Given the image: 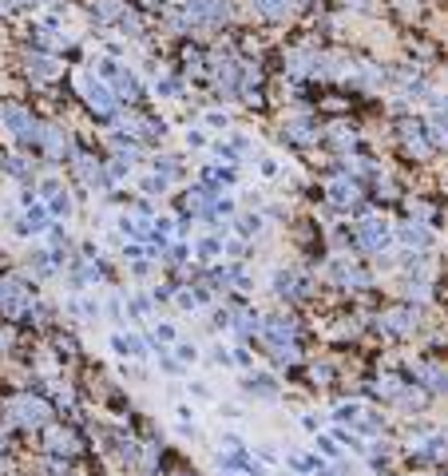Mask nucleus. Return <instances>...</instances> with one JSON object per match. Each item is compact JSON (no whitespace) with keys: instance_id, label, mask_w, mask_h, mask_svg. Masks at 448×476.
Segmentation results:
<instances>
[{"instance_id":"obj_1","label":"nucleus","mask_w":448,"mask_h":476,"mask_svg":"<svg viewBox=\"0 0 448 476\" xmlns=\"http://www.w3.org/2000/svg\"><path fill=\"white\" fill-rule=\"evenodd\" d=\"M0 120H4V127H8V131L20 139V143H32V139H40V127H36V120H32V111L8 103V108H0Z\"/></svg>"},{"instance_id":"obj_2","label":"nucleus","mask_w":448,"mask_h":476,"mask_svg":"<svg viewBox=\"0 0 448 476\" xmlns=\"http://www.w3.org/2000/svg\"><path fill=\"white\" fill-rule=\"evenodd\" d=\"M8 417H13L16 425H44L48 421V405L40 401V397H16L13 405H8Z\"/></svg>"},{"instance_id":"obj_3","label":"nucleus","mask_w":448,"mask_h":476,"mask_svg":"<svg viewBox=\"0 0 448 476\" xmlns=\"http://www.w3.org/2000/svg\"><path fill=\"white\" fill-rule=\"evenodd\" d=\"M80 96L87 99V108L96 111V115H111L115 111V96L103 84H96L92 75H80Z\"/></svg>"},{"instance_id":"obj_4","label":"nucleus","mask_w":448,"mask_h":476,"mask_svg":"<svg viewBox=\"0 0 448 476\" xmlns=\"http://www.w3.org/2000/svg\"><path fill=\"white\" fill-rule=\"evenodd\" d=\"M357 234H361V246L373 250V254L389 250V243H393V231H389V222H381V219H365L361 226H357Z\"/></svg>"},{"instance_id":"obj_5","label":"nucleus","mask_w":448,"mask_h":476,"mask_svg":"<svg viewBox=\"0 0 448 476\" xmlns=\"http://www.w3.org/2000/svg\"><path fill=\"white\" fill-rule=\"evenodd\" d=\"M0 314H8V317H24L28 314V294L20 282H0Z\"/></svg>"},{"instance_id":"obj_6","label":"nucleus","mask_w":448,"mask_h":476,"mask_svg":"<svg viewBox=\"0 0 448 476\" xmlns=\"http://www.w3.org/2000/svg\"><path fill=\"white\" fill-rule=\"evenodd\" d=\"M226 4L222 0H191V24H222Z\"/></svg>"},{"instance_id":"obj_7","label":"nucleus","mask_w":448,"mask_h":476,"mask_svg":"<svg viewBox=\"0 0 448 476\" xmlns=\"http://www.w3.org/2000/svg\"><path fill=\"white\" fill-rule=\"evenodd\" d=\"M357 199L361 195H357V187H353L349 179H333V183H329V203H333L338 210H349Z\"/></svg>"},{"instance_id":"obj_8","label":"nucleus","mask_w":448,"mask_h":476,"mask_svg":"<svg viewBox=\"0 0 448 476\" xmlns=\"http://www.w3.org/2000/svg\"><path fill=\"white\" fill-rule=\"evenodd\" d=\"M412 326H417V310H393L381 317V330L389 333H412Z\"/></svg>"},{"instance_id":"obj_9","label":"nucleus","mask_w":448,"mask_h":476,"mask_svg":"<svg viewBox=\"0 0 448 476\" xmlns=\"http://www.w3.org/2000/svg\"><path fill=\"white\" fill-rule=\"evenodd\" d=\"M270 345H290L294 342V322H282V317H270L266 326H262Z\"/></svg>"},{"instance_id":"obj_10","label":"nucleus","mask_w":448,"mask_h":476,"mask_svg":"<svg viewBox=\"0 0 448 476\" xmlns=\"http://www.w3.org/2000/svg\"><path fill=\"white\" fill-rule=\"evenodd\" d=\"M400 243L424 250V246L433 243V234H428V226H421V222H405V226H400Z\"/></svg>"},{"instance_id":"obj_11","label":"nucleus","mask_w":448,"mask_h":476,"mask_svg":"<svg viewBox=\"0 0 448 476\" xmlns=\"http://www.w3.org/2000/svg\"><path fill=\"white\" fill-rule=\"evenodd\" d=\"M294 4H298V0H250V8H254V13H262V16H270V20H282Z\"/></svg>"},{"instance_id":"obj_12","label":"nucleus","mask_w":448,"mask_h":476,"mask_svg":"<svg viewBox=\"0 0 448 476\" xmlns=\"http://www.w3.org/2000/svg\"><path fill=\"white\" fill-rule=\"evenodd\" d=\"M40 139H44V147H48L52 159H60V155H68V151H72V147H68V135H64L60 127H44V131H40Z\"/></svg>"},{"instance_id":"obj_13","label":"nucleus","mask_w":448,"mask_h":476,"mask_svg":"<svg viewBox=\"0 0 448 476\" xmlns=\"http://www.w3.org/2000/svg\"><path fill=\"white\" fill-rule=\"evenodd\" d=\"M28 72L40 75V80H52V75L60 72V64L52 60V56H40V52H36V56H28Z\"/></svg>"},{"instance_id":"obj_14","label":"nucleus","mask_w":448,"mask_h":476,"mask_svg":"<svg viewBox=\"0 0 448 476\" xmlns=\"http://www.w3.org/2000/svg\"><path fill=\"white\" fill-rule=\"evenodd\" d=\"M333 278L345 282V286H369V274H361V270L349 266V262H338V266H333Z\"/></svg>"},{"instance_id":"obj_15","label":"nucleus","mask_w":448,"mask_h":476,"mask_svg":"<svg viewBox=\"0 0 448 476\" xmlns=\"http://www.w3.org/2000/svg\"><path fill=\"white\" fill-rule=\"evenodd\" d=\"M405 147H409L417 159H424L428 155V139H424V131L421 127H405Z\"/></svg>"},{"instance_id":"obj_16","label":"nucleus","mask_w":448,"mask_h":476,"mask_svg":"<svg viewBox=\"0 0 448 476\" xmlns=\"http://www.w3.org/2000/svg\"><path fill=\"white\" fill-rule=\"evenodd\" d=\"M48 449L56 452V456H72L75 452V440H72V433H60V428H56V433H48Z\"/></svg>"},{"instance_id":"obj_17","label":"nucleus","mask_w":448,"mask_h":476,"mask_svg":"<svg viewBox=\"0 0 448 476\" xmlns=\"http://www.w3.org/2000/svg\"><path fill=\"white\" fill-rule=\"evenodd\" d=\"M92 13H96L99 20H115V16H123V4H120V0H96Z\"/></svg>"},{"instance_id":"obj_18","label":"nucleus","mask_w":448,"mask_h":476,"mask_svg":"<svg viewBox=\"0 0 448 476\" xmlns=\"http://www.w3.org/2000/svg\"><path fill=\"white\" fill-rule=\"evenodd\" d=\"M115 92H120V96H127V99H135V96H139L135 75H131V72H115Z\"/></svg>"},{"instance_id":"obj_19","label":"nucleus","mask_w":448,"mask_h":476,"mask_svg":"<svg viewBox=\"0 0 448 476\" xmlns=\"http://www.w3.org/2000/svg\"><path fill=\"white\" fill-rule=\"evenodd\" d=\"M218 87H222V92H238V68H234V64H222V72H218Z\"/></svg>"},{"instance_id":"obj_20","label":"nucleus","mask_w":448,"mask_h":476,"mask_svg":"<svg viewBox=\"0 0 448 476\" xmlns=\"http://www.w3.org/2000/svg\"><path fill=\"white\" fill-rule=\"evenodd\" d=\"M258 326H262V322H258V317L250 314V310H238V317H234V330L243 333V338H246V333H254Z\"/></svg>"},{"instance_id":"obj_21","label":"nucleus","mask_w":448,"mask_h":476,"mask_svg":"<svg viewBox=\"0 0 448 476\" xmlns=\"http://www.w3.org/2000/svg\"><path fill=\"white\" fill-rule=\"evenodd\" d=\"M421 377L428 381L436 393H445V389H448V373H440V369H433V366H424V369H421Z\"/></svg>"},{"instance_id":"obj_22","label":"nucleus","mask_w":448,"mask_h":476,"mask_svg":"<svg viewBox=\"0 0 448 476\" xmlns=\"http://www.w3.org/2000/svg\"><path fill=\"white\" fill-rule=\"evenodd\" d=\"M294 286H298L294 270H278V278H274V290H278V294H294Z\"/></svg>"},{"instance_id":"obj_23","label":"nucleus","mask_w":448,"mask_h":476,"mask_svg":"<svg viewBox=\"0 0 448 476\" xmlns=\"http://www.w3.org/2000/svg\"><path fill=\"white\" fill-rule=\"evenodd\" d=\"M317 456H310V452H298V456H294V468H298V473H317Z\"/></svg>"},{"instance_id":"obj_24","label":"nucleus","mask_w":448,"mask_h":476,"mask_svg":"<svg viewBox=\"0 0 448 476\" xmlns=\"http://www.w3.org/2000/svg\"><path fill=\"white\" fill-rule=\"evenodd\" d=\"M286 135H290V139H302V143H305V139H314V131H310V123H302V120H294L290 127H286Z\"/></svg>"},{"instance_id":"obj_25","label":"nucleus","mask_w":448,"mask_h":476,"mask_svg":"<svg viewBox=\"0 0 448 476\" xmlns=\"http://www.w3.org/2000/svg\"><path fill=\"white\" fill-rule=\"evenodd\" d=\"M143 191L147 195H163V191H167V175H151V179H143Z\"/></svg>"},{"instance_id":"obj_26","label":"nucleus","mask_w":448,"mask_h":476,"mask_svg":"<svg viewBox=\"0 0 448 476\" xmlns=\"http://www.w3.org/2000/svg\"><path fill=\"white\" fill-rule=\"evenodd\" d=\"M246 385H250V389H258V393H266V397H274V393H278V385H274L270 377H250Z\"/></svg>"},{"instance_id":"obj_27","label":"nucleus","mask_w":448,"mask_h":476,"mask_svg":"<svg viewBox=\"0 0 448 476\" xmlns=\"http://www.w3.org/2000/svg\"><path fill=\"white\" fill-rule=\"evenodd\" d=\"M218 246H222L218 238H203V243L194 246V254H198V258H215V254H218Z\"/></svg>"},{"instance_id":"obj_28","label":"nucleus","mask_w":448,"mask_h":476,"mask_svg":"<svg viewBox=\"0 0 448 476\" xmlns=\"http://www.w3.org/2000/svg\"><path fill=\"white\" fill-rule=\"evenodd\" d=\"M424 452H433V456H440V452H448V437H445V433H436V437H428V445H424Z\"/></svg>"},{"instance_id":"obj_29","label":"nucleus","mask_w":448,"mask_h":476,"mask_svg":"<svg viewBox=\"0 0 448 476\" xmlns=\"http://www.w3.org/2000/svg\"><path fill=\"white\" fill-rule=\"evenodd\" d=\"M68 210H72V199H68V195L60 191V195L52 199V215H68Z\"/></svg>"},{"instance_id":"obj_30","label":"nucleus","mask_w":448,"mask_h":476,"mask_svg":"<svg viewBox=\"0 0 448 476\" xmlns=\"http://www.w3.org/2000/svg\"><path fill=\"white\" fill-rule=\"evenodd\" d=\"M357 417H361L357 405H341V409H338V421H357Z\"/></svg>"},{"instance_id":"obj_31","label":"nucleus","mask_w":448,"mask_h":476,"mask_svg":"<svg viewBox=\"0 0 448 476\" xmlns=\"http://www.w3.org/2000/svg\"><path fill=\"white\" fill-rule=\"evenodd\" d=\"M120 28L123 32H131V36H139V20H135L131 13H123V20H120Z\"/></svg>"},{"instance_id":"obj_32","label":"nucleus","mask_w":448,"mask_h":476,"mask_svg":"<svg viewBox=\"0 0 448 476\" xmlns=\"http://www.w3.org/2000/svg\"><path fill=\"white\" fill-rule=\"evenodd\" d=\"M40 195L56 199V195H60V183H56V179H44V183H40Z\"/></svg>"},{"instance_id":"obj_33","label":"nucleus","mask_w":448,"mask_h":476,"mask_svg":"<svg viewBox=\"0 0 448 476\" xmlns=\"http://www.w3.org/2000/svg\"><path fill=\"white\" fill-rule=\"evenodd\" d=\"M194 298H198V294L182 290V294H179V310H194V305H198V302H194Z\"/></svg>"},{"instance_id":"obj_34","label":"nucleus","mask_w":448,"mask_h":476,"mask_svg":"<svg viewBox=\"0 0 448 476\" xmlns=\"http://www.w3.org/2000/svg\"><path fill=\"white\" fill-rule=\"evenodd\" d=\"M155 338H159V342H175L179 333H175V326H159V330H155Z\"/></svg>"},{"instance_id":"obj_35","label":"nucleus","mask_w":448,"mask_h":476,"mask_svg":"<svg viewBox=\"0 0 448 476\" xmlns=\"http://www.w3.org/2000/svg\"><path fill=\"white\" fill-rule=\"evenodd\" d=\"M159 366H163V373H171V377H175V373H182V366H179V361H175V357H163Z\"/></svg>"},{"instance_id":"obj_36","label":"nucleus","mask_w":448,"mask_h":476,"mask_svg":"<svg viewBox=\"0 0 448 476\" xmlns=\"http://www.w3.org/2000/svg\"><path fill=\"white\" fill-rule=\"evenodd\" d=\"M108 175H111V179H123V175H127V163H123V159H115V163L108 167Z\"/></svg>"},{"instance_id":"obj_37","label":"nucleus","mask_w":448,"mask_h":476,"mask_svg":"<svg viewBox=\"0 0 448 476\" xmlns=\"http://www.w3.org/2000/svg\"><path fill=\"white\" fill-rule=\"evenodd\" d=\"M238 231H243V234H254V231H258V219H250V215H246V219H238Z\"/></svg>"},{"instance_id":"obj_38","label":"nucleus","mask_w":448,"mask_h":476,"mask_svg":"<svg viewBox=\"0 0 448 476\" xmlns=\"http://www.w3.org/2000/svg\"><path fill=\"white\" fill-rule=\"evenodd\" d=\"M262 175H266V179H274V175H278V163H274V159H262Z\"/></svg>"},{"instance_id":"obj_39","label":"nucleus","mask_w":448,"mask_h":476,"mask_svg":"<svg viewBox=\"0 0 448 476\" xmlns=\"http://www.w3.org/2000/svg\"><path fill=\"white\" fill-rule=\"evenodd\" d=\"M210 361H215V366H226V361H231V354H226V349H210Z\"/></svg>"},{"instance_id":"obj_40","label":"nucleus","mask_w":448,"mask_h":476,"mask_svg":"<svg viewBox=\"0 0 448 476\" xmlns=\"http://www.w3.org/2000/svg\"><path fill=\"white\" fill-rule=\"evenodd\" d=\"M187 143H191V147H206V139H203V131H187Z\"/></svg>"},{"instance_id":"obj_41","label":"nucleus","mask_w":448,"mask_h":476,"mask_svg":"<svg viewBox=\"0 0 448 476\" xmlns=\"http://www.w3.org/2000/svg\"><path fill=\"white\" fill-rule=\"evenodd\" d=\"M206 123H210V127H226V115H218V111H210V115H206Z\"/></svg>"}]
</instances>
